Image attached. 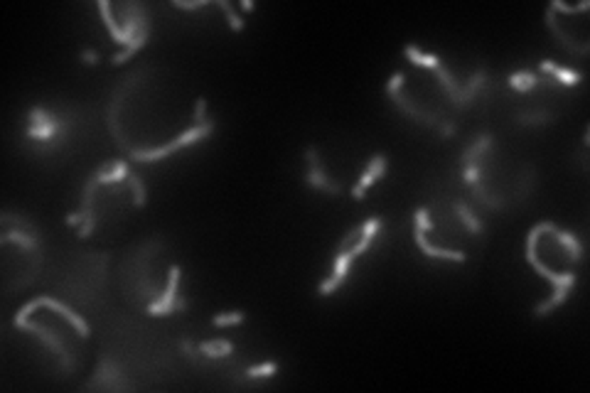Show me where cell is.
<instances>
[{"label": "cell", "instance_id": "cell-14", "mask_svg": "<svg viewBox=\"0 0 590 393\" xmlns=\"http://www.w3.org/2000/svg\"><path fill=\"white\" fill-rule=\"evenodd\" d=\"M278 361H263V364H259V367H249L244 372V376L249 378V381H256V378H268V376H276L278 374Z\"/></svg>", "mask_w": 590, "mask_h": 393}, {"label": "cell", "instance_id": "cell-12", "mask_svg": "<svg viewBox=\"0 0 590 393\" xmlns=\"http://www.w3.org/2000/svg\"><path fill=\"white\" fill-rule=\"evenodd\" d=\"M125 184H128L130 192H133V207H138V209H141V207H146V202H148V189H146V182H143V180L138 177V175L130 173V175H128V180H125Z\"/></svg>", "mask_w": 590, "mask_h": 393}, {"label": "cell", "instance_id": "cell-7", "mask_svg": "<svg viewBox=\"0 0 590 393\" xmlns=\"http://www.w3.org/2000/svg\"><path fill=\"white\" fill-rule=\"evenodd\" d=\"M87 388H106V391H123V388H128L123 383V376H121V369L119 364H114L111 359H103L101 364H98L96 374H94V378L87 383Z\"/></svg>", "mask_w": 590, "mask_h": 393}, {"label": "cell", "instance_id": "cell-1", "mask_svg": "<svg viewBox=\"0 0 590 393\" xmlns=\"http://www.w3.org/2000/svg\"><path fill=\"white\" fill-rule=\"evenodd\" d=\"M379 232H381V216H369L367 221H362L359 227L352 229V232H347V236L337 243L332 273L327 275V278L322 280V286L318 288L320 295L327 297L335 290H340L342 283H345V278H347V273H349V265H352L369 246H372V241L379 236Z\"/></svg>", "mask_w": 590, "mask_h": 393}, {"label": "cell", "instance_id": "cell-2", "mask_svg": "<svg viewBox=\"0 0 590 393\" xmlns=\"http://www.w3.org/2000/svg\"><path fill=\"white\" fill-rule=\"evenodd\" d=\"M121 12L125 17L123 25H121L125 37V47L114 54V60H111L114 67L123 64L136 52H141L148 44V37H150V20H148V10L143 3H125V6H121Z\"/></svg>", "mask_w": 590, "mask_h": 393}, {"label": "cell", "instance_id": "cell-16", "mask_svg": "<svg viewBox=\"0 0 590 393\" xmlns=\"http://www.w3.org/2000/svg\"><path fill=\"white\" fill-rule=\"evenodd\" d=\"M246 320V315L241 313V310H236V313H219L211 317V324L214 327H236V324H241Z\"/></svg>", "mask_w": 590, "mask_h": 393}, {"label": "cell", "instance_id": "cell-6", "mask_svg": "<svg viewBox=\"0 0 590 393\" xmlns=\"http://www.w3.org/2000/svg\"><path fill=\"white\" fill-rule=\"evenodd\" d=\"M386 165H389V160H386L384 152H376V155H374L372 160H369L367 170H364L362 177H359L357 182H354V187H352V197H354V200H357V202H362V200H364V194H367V189L372 187L374 182H379V180L384 177Z\"/></svg>", "mask_w": 590, "mask_h": 393}, {"label": "cell", "instance_id": "cell-15", "mask_svg": "<svg viewBox=\"0 0 590 393\" xmlns=\"http://www.w3.org/2000/svg\"><path fill=\"white\" fill-rule=\"evenodd\" d=\"M217 6L222 8L224 15H227V20H229V30H234V33H241V30H244V27H246V22H244V17H241L236 10H234L232 3H229V0H217Z\"/></svg>", "mask_w": 590, "mask_h": 393}, {"label": "cell", "instance_id": "cell-13", "mask_svg": "<svg viewBox=\"0 0 590 393\" xmlns=\"http://www.w3.org/2000/svg\"><path fill=\"white\" fill-rule=\"evenodd\" d=\"M553 121V114L551 111H526V114H519L517 116V123L519 125H546Z\"/></svg>", "mask_w": 590, "mask_h": 393}, {"label": "cell", "instance_id": "cell-8", "mask_svg": "<svg viewBox=\"0 0 590 393\" xmlns=\"http://www.w3.org/2000/svg\"><path fill=\"white\" fill-rule=\"evenodd\" d=\"M539 69H541L544 74L551 76V81H558L561 87H578L580 81H583V74H580V71H573V69H569V67H561V64H556V62H548V60L539 62Z\"/></svg>", "mask_w": 590, "mask_h": 393}, {"label": "cell", "instance_id": "cell-4", "mask_svg": "<svg viewBox=\"0 0 590 393\" xmlns=\"http://www.w3.org/2000/svg\"><path fill=\"white\" fill-rule=\"evenodd\" d=\"M180 280H182V268H180V265H170V278H168V286H165V292L148 305V315H153V317H165V315L184 313V310H187V300L180 295Z\"/></svg>", "mask_w": 590, "mask_h": 393}, {"label": "cell", "instance_id": "cell-9", "mask_svg": "<svg viewBox=\"0 0 590 393\" xmlns=\"http://www.w3.org/2000/svg\"><path fill=\"white\" fill-rule=\"evenodd\" d=\"M205 359H229L234 354V344L229 340H205L197 344Z\"/></svg>", "mask_w": 590, "mask_h": 393}, {"label": "cell", "instance_id": "cell-18", "mask_svg": "<svg viewBox=\"0 0 590 393\" xmlns=\"http://www.w3.org/2000/svg\"><path fill=\"white\" fill-rule=\"evenodd\" d=\"M79 60H82L84 64H98V52L96 49H84V52L79 54Z\"/></svg>", "mask_w": 590, "mask_h": 393}, {"label": "cell", "instance_id": "cell-3", "mask_svg": "<svg viewBox=\"0 0 590 393\" xmlns=\"http://www.w3.org/2000/svg\"><path fill=\"white\" fill-rule=\"evenodd\" d=\"M30 123H28V138L40 146H55L57 138H64L69 130V121L62 116L52 114L42 106L30 108Z\"/></svg>", "mask_w": 590, "mask_h": 393}, {"label": "cell", "instance_id": "cell-5", "mask_svg": "<svg viewBox=\"0 0 590 393\" xmlns=\"http://www.w3.org/2000/svg\"><path fill=\"white\" fill-rule=\"evenodd\" d=\"M305 162H308L305 184H308L310 189H318V192L330 194V197H340L342 187L330 177V175H327V170L322 167V162H320V152H318V148H315V146L305 148Z\"/></svg>", "mask_w": 590, "mask_h": 393}, {"label": "cell", "instance_id": "cell-11", "mask_svg": "<svg viewBox=\"0 0 590 393\" xmlns=\"http://www.w3.org/2000/svg\"><path fill=\"white\" fill-rule=\"evenodd\" d=\"M455 214H458V219H460L462 229H465L467 234L480 236V234L485 232V224L480 221V216H477L475 211L465 204V202H455Z\"/></svg>", "mask_w": 590, "mask_h": 393}, {"label": "cell", "instance_id": "cell-17", "mask_svg": "<svg viewBox=\"0 0 590 393\" xmlns=\"http://www.w3.org/2000/svg\"><path fill=\"white\" fill-rule=\"evenodd\" d=\"M209 6V0H200V3H184V0H173V8H180V10H200V8Z\"/></svg>", "mask_w": 590, "mask_h": 393}, {"label": "cell", "instance_id": "cell-10", "mask_svg": "<svg viewBox=\"0 0 590 393\" xmlns=\"http://www.w3.org/2000/svg\"><path fill=\"white\" fill-rule=\"evenodd\" d=\"M544 81L546 79H541V76L534 74L531 69H519V71H514V74L509 76V87L514 89V91H519V94H529V91H534L539 84H544Z\"/></svg>", "mask_w": 590, "mask_h": 393}, {"label": "cell", "instance_id": "cell-19", "mask_svg": "<svg viewBox=\"0 0 590 393\" xmlns=\"http://www.w3.org/2000/svg\"><path fill=\"white\" fill-rule=\"evenodd\" d=\"M238 6H241V10H254V3H251V0H241V3H238Z\"/></svg>", "mask_w": 590, "mask_h": 393}]
</instances>
